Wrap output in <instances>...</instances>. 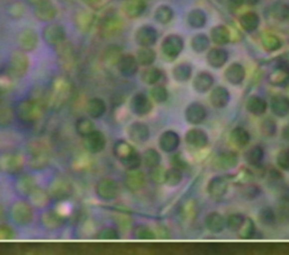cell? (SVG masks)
I'll return each mask as SVG.
<instances>
[{"mask_svg": "<svg viewBox=\"0 0 289 255\" xmlns=\"http://www.w3.org/2000/svg\"><path fill=\"white\" fill-rule=\"evenodd\" d=\"M184 41L180 35L171 34L166 36L162 43V52L169 60H175L183 51Z\"/></svg>", "mask_w": 289, "mask_h": 255, "instance_id": "6da1fadb", "label": "cell"}, {"mask_svg": "<svg viewBox=\"0 0 289 255\" xmlns=\"http://www.w3.org/2000/svg\"><path fill=\"white\" fill-rule=\"evenodd\" d=\"M158 39V33L156 28L150 25H144L138 28L136 33V41L140 47H153Z\"/></svg>", "mask_w": 289, "mask_h": 255, "instance_id": "7a4b0ae2", "label": "cell"}, {"mask_svg": "<svg viewBox=\"0 0 289 255\" xmlns=\"http://www.w3.org/2000/svg\"><path fill=\"white\" fill-rule=\"evenodd\" d=\"M268 82L277 87H285L289 84V65L279 64L268 76Z\"/></svg>", "mask_w": 289, "mask_h": 255, "instance_id": "3957f363", "label": "cell"}, {"mask_svg": "<svg viewBox=\"0 0 289 255\" xmlns=\"http://www.w3.org/2000/svg\"><path fill=\"white\" fill-rule=\"evenodd\" d=\"M130 107L133 113H136L137 115L144 116L149 114L153 110V103L150 102L147 95L138 93L131 98V103H130Z\"/></svg>", "mask_w": 289, "mask_h": 255, "instance_id": "277c9868", "label": "cell"}, {"mask_svg": "<svg viewBox=\"0 0 289 255\" xmlns=\"http://www.w3.org/2000/svg\"><path fill=\"white\" fill-rule=\"evenodd\" d=\"M186 119L191 124H200L202 123L207 118V111L202 104L200 103H191L188 105L186 113Z\"/></svg>", "mask_w": 289, "mask_h": 255, "instance_id": "5b68a950", "label": "cell"}, {"mask_svg": "<svg viewBox=\"0 0 289 255\" xmlns=\"http://www.w3.org/2000/svg\"><path fill=\"white\" fill-rule=\"evenodd\" d=\"M228 181L223 176H216L208 183V193L212 199H221L227 193Z\"/></svg>", "mask_w": 289, "mask_h": 255, "instance_id": "8992f818", "label": "cell"}, {"mask_svg": "<svg viewBox=\"0 0 289 255\" xmlns=\"http://www.w3.org/2000/svg\"><path fill=\"white\" fill-rule=\"evenodd\" d=\"M238 164V157L234 152H225L215 158L213 167L218 170H229L235 169Z\"/></svg>", "mask_w": 289, "mask_h": 255, "instance_id": "52a82bcc", "label": "cell"}, {"mask_svg": "<svg viewBox=\"0 0 289 255\" xmlns=\"http://www.w3.org/2000/svg\"><path fill=\"white\" fill-rule=\"evenodd\" d=\"M124 183L125 186H127L130 191L132 192L140 191L144 189L146 185V176L141 170H138V169L131 170L127 175H125Z\"/></svg>", "mask_w": 289, "mask_h": 255, "instance_id": "ba28073f", "label": "cell"}, {"mask_svg": "<svg viewBox=\"0 0 289 255\" xmlns=\"http://www.w3.org/2000/svg\"><path fill=\"white\" fill-rule=\"evenodd\" d=\"M149 128L142 122H135L130 125L129 137L135 144H145L149 139Z\"/></svg>", "mask_w": 289, "mask_h": 255, "instance_id": "9c48e42d", "label": "cell"}, {"mask_svg": "<svg viewBox=\"0 0 289 255\" xmlns=\"http://www.w3.org/2000/svg\"><path fill=\"white\" fill-rule=\"evenodd\" d=\"M97 194L103 200L115 199L119 194V185L113 179H103L97 185Z\"/></svg>", "mask_w": 289, "mask_h": 255, "instance_id": "30bf717a", "label": "cell"}, {"mask_svg": "<svg viewBox=\"0 0 289 255\" xmlns=\"http://www.w3.org/2000/svg\"><path fill=\"white\" fill-rule=\"evenodd\" d=\"M160 147L165 153H174L180 146V137L177 132L169 130L162 133L160 138Z\"/></svg>", "mask_w": 289, "mask_h": 255, "instance_id": "8fae6325", "label": "cell"}, {"mask_svg": "<svg viewBox=\"0 0 289 255\" xmlns=\"http://www.w3.org/2000/svg\"><path fill=\"white\" fill-rule=\"evenodd\" d=\"M186 141L187 144L191 146V147L201 149L206 147L208 144V136L201 129H191L187 132L186 135Z\"/></svg>", "mask_w": 289, "mask_h": 255, "instance_id": "7c38bea8", "label": "cell"}, {"mask_svg": "<svg viewBox=\"0 0 289 255\" xmlns=\"http://www.w3.org/2000/svg\"><path fill=\"white\" fill-rule=\"evenodd\" d=\"M138 68H139V64H138L137 58L131 54H125L119 61L120 73L125 77L135 76L138 73Z\"/></svg>", "mask_w": 289, "mask_h": 255, "instance_id": "4fadbf2b", "label": "cell"}, {"mask_svg": "<svg viewBox=\"0 0 289 255\" xmlns=\"http://www.w3.org/2000/svg\"><path fill=\"white\" fill-rule=\"evenodd\" d=\"M225 78L232 85H240L245 79V68L238 62H234L226 69Z\"/></svg>", "mask_w": 289, "mask_h": 255, "instance_id": "5bb4252c", "label": "cell"}, {"mask_svg": "<svg viewBox=\"0 0 289 255\" xmlns=\"http://www.w3.org/2000/svg\"><path fill=\"white\" fill-rule=\"evenodd\" d=\"M230 101V94L227 88L223 86H218L213 88L210 94V103L213 107L224 108L228 105Z\"/></svg>", "mask_w": 289, "mask_h": 255, "instance_id": "9a60e30c", "label": "cell"}, {"mask_svg": "<svg viewBox=\"0 0 289 255\" xmlns=\"http://www.w3.org/2000/svg\"><path fill=\"white\" fill-rule=\"evenodd\" d=\"M228 60V52L223 48H213L207 54V61L212 68L219 69Z\"/></svg>", "mask_w": 289, "mask_h": 255, "instance_id": "2e32d148", "label": "cell"}, {"mask_svg": "<svg viewBox=\"0 0 289 255\" xmlns=\"http://www.w3.org/2000/svg\"><path fill=\"white\" fill-rule=\"evenodd\" d=\"M271 111L276 116L284 118L289 114V97L285 95H276L271 99Z\"/></svg>", "mask_w": 289, "mask_h": 255, "instance_id": "e0dca14e", "label": "cell"}, {"mask_svg": "<svg viewBox=\"0 0 289 255\" xmlns=\"http://www.w3.org/2000/svg\"><path fill=\"white\" fill-rule=\"evenodd\" d=\"M213 83H215V79H213L212 75L207 72H201L194 77L193 88L200 94L207 93L208 90L211 89Z\"/></svg>", "mask_w": 289, "mask_h": 255, "instance_id": "ac0fdd59", "label": "cell"}, {"mask_svg": "<svg viewBox=\"0 0 289 255\" xmlns=\"http://www.w3.org/2000/svg\"><path fill=\"white\" fill-rule=\"evenodd\" d=\"M240 25L241 27L248 33H253L258 30L260 25V17L257 12L254 11H246L241 15L240 17Z\"/></svg>", "mask_w": 289, "mask_h": 255, "instance_id": "d6986e66", "label": "cell"}, {"mask_svg": "<svg viewBox=\"0 0 289 255\" xmlns=\"http://www.w3.org/2000/svg\"><path fill=\"white\" fill-rule=\"evenodd\" d=\"M147 8L146 0H127L124 3V11L130 18H137L144 14Z\"/></svg>", "mask_w": 289, "mask_h": 255, "instance_id": "ffe728a7", "label": "cell"}, {"mask_svg": "<svg viewBox=\"0 0 289 255\" xmlns=\"http://www.w3.org/2000/svg\"><path fill=\"white\" fill-rule=\"evenodd\" d=\"M204 225L211 233H220L225 228V219L219 212H210L204 219Z\"/></svg>", "mask_w": 289, "mask_h": 255, "instance_id": "44dd1931", "label": "cell"}, {"mask_svg": "<svg viewBox=\"0 0 289 255\" xmlns=\"http://www.w3.org/2000/svg\"><path fill=\"white\" fill-rule=\"evenodd\" d=\"M246 108L253 115H262L267 112L268 103L258 95H253L246 102Z\"/></svg>", "mask_w": 289, "mask_h": 255, "instance_id": "7402d4cb", "label": "cell"}, {"mask_svg": "<svg viewBox=\"0 0 289 255\" xmlns=\"http://www.w3.org/2000/svg\"><path fill=\"white\" fill-rule=\"evenodd\" d=\"M211 40L217 45L228 44L230 41V32L224 25H217L210 32Z\"/></svg>", "mask_w": 289, "mask_h": 255, "instance_id": "603a6c76", "label": "cell"}, {"mask_svg": "<svg viewBox=\"0 0 289 255\" xmlns=\"http://www.w3.org/2000/svg\"><path fill=\"white\" fill-rule=\"evenodd\" d=\"M270 14L278 22H286L289 19V3L277 1L270 7Z\"/></svg>", "mask_w": 289, "mask_h": 255, "instance_id": "cb8c5ba5", "label": "cell"}, {"mask_svg": "<svg viewBox=\"0 0 289 255\" xmlns=\"http://www.w3.org/2000/svg\"><path fill=\"white\" fill-rule=\"evenodd\" d=\"M230 140L233 141V144L237 146V147H245L250 144L251 136L249 131H246L244 128L237 127L235 129H233L232 133H230Z\"/></svg>", "mask_w": 289, "mask_h": 255, "instance_id": "d4e9b609", "label": "cell"}, {"mask_svg": "<svg viewBox=\"0 0 289 255\" xmlns=\"http://www.w3.org/2000/svg\"><path fill=\"white\" fill-rule=\"evenodd\" d=\"M156 60V52L150 47H142L137 52V61L140 66L148 67Z\"/></svg>", "mask_w": 289, "mask_h": 255, "instance_id": "484cf974", "label": "cell"}, {"mask_svg": "<svg viewBox=\"0 0 289 255\" xmlns=\"http://www.w3.org/2000/svg\"><path fill=\"white\" fill-rule=\"evenodd\" d=\"M207 23L206 12L201 9H192L188 14V24L193 28L203 27Z\"/></svg>", "mask_w": 289, "mask_h": 255, "instance_id": "4316f807", "label": "cell"}, {"mask_svg": "<svg viewBox=\"0 0 289 255\" xmlns=\"http://www.w3.org/2000/svg\"><path fill=\"white\" fill-rule=\"evenodd\" d=\"M192 67L189 64H180L173 68V77L179 83L188 82L191 78Z\"/></svg>", "mask_w": 289, "mask_h": 255, "instance_id": "83f0119b", "label": "cell"}, {"mask_svg": "<svg viewBox=\"0 0 289 255\" xmlns=\"http://www.w3.org/2000/svg\"><path fill=\"white\" fill-rule=\"evenodd\" d=\"M210 45V39L203 33L194 35L191 40V48L196 53H202L206 51Z\"/></svg>", "mask_w": 289, "mask_h": 255, "instance_id": "f1b7e54d", "label": "cell"}, {"mask_svg": "<svg viewBox=\"0 0 289 255\" xmlns=\"http://www.w3.org/2000/svg\"><path fill=\"white\" fill-rule=\"evenodd\" d=\"M174 17V11L170 6L161 5L155 10V19L162 25L169 24Z\"/></svg>", "mask_w": 289, "mask_h": 255, "instance_id": "f546056e", "label": "cell"}, {"mask_svg": "<svg viewBox=\"0 0 289 255\" xmlns=\"http://www.w3.org/2000/svg\"><path fill=\"white\" fill-rule=\"evenodd\" d=\"M262 48L266 50L267 52H276L282 48V41H280L277 35L274 34H266L262 36L261 39Z\"/></svg>", "mask_w": 289, "mask_h": 255, "instance_id": "4dcf8cb0", "label": "cell"}, {"mask_svg": "<svg viewBox=\"0 0 289 255\" xmlns=\"http://www.w3.org/2000/svg\"><path fill=\"white\" fill-rule=\"evenodd\" d=\"M135 152H136L135 148H133L131 145H129L127 141L120 140L114 146L115 156L118 157L121 162L124 161V160H127V158L129 156H131V155Z\"/></svg>", "mask_w": 289, "mask_h": 255, "instance_id": "1f68e13d", "label": "cell"}, {"mask_svg": "<svg viewBox=\"0 0 289 255\" xmlns=\"http://www.w3.org/2000/svg\"><path fill=\"white\" fill-rule=\"evenodd\" d=\"M265 157V152L260 146H254L245 154V161L252 166H259Z\"/></svg>", "mask_w": 289, "mask_h": 255, "instance_id": "d6a6232c", "label": "cell"}, {"mask_svg": "<svg viewBox=\"0 0 289 255\" xmlns=\"http://www.w3.org/2000/svg\"><path fill=\"white\" fill-rule=\"evenodd\" d=\"M163 76V74L161 72V69L154 68V67H150V68L145 69L141 74V79L142 82L147 85H155L158 82L161 81V78Z\"/></svg>", "mask_w": 289, "mask_h": 255, "instance_id": "836d02e7", "label": "cell"}, {"mask_svg": "<svg viewBox=\"0 0 289 255\" xmlns=\"http://www.w3.org/2000/svg\"><path fill=\"white\" fill-rule=\"evenodd\" d=\"M161 160H162V157H161L160 153L153 148L146 150L144 156H142V162H144L145 166L149 170L154 169V167L160 165Z\"/></svg>", "mask_w": 289, "mask_h": 255, "instance_id": "e575fe53", "label": "cell"}, {"mask_svg": "<svg viewBox=\"0 0 289 255\" xmlns=\"http://www.w3.org/2000/svg\"><path fill=\"white\" fill-rule=\"evenodd\" d=\"M89 147L94 153H98L105 147V139L100 132H92L89 137Z\"/></svg>", "mask_w": 289, "mask_h": 255, "instance_id": "d590c367", "label": "cell"}, {"mask_svg": "<svg viewBox=\"0 0 289 255\" xmlns=\"http://www.w3.org/2000/svg\"><path fill=\"white\" fill-rule=\"evenodd\" d=\"M183 179V173L181 170L175 169V167H172L171 170H166L165 175V184L171 187L179 185L180 183L182 182Z\"/></svg>", "mask_w": 289, "mask_h": 255, "instance_id": "8d00e7d4", "label": "cell"}, {"mask_svg": "<svg viewBox=\"0 0 289 255\" xmlns=\"http://www.w3.org/2000/svg\"><path fill=\"white\" fill-rule=\"evenodd\" d=\"M259 221L265 226H272L275 225L277 218H276V212L274 209L270 207H263L259 211Z\"/></svg>", "mask_w": 289, "mask_h": 255, "instance_id": "74e56055", "label": "cell"}, {"mask_svg": "<svg viewBox=\"0 0 289 255\" xmlns=\"http://www.w3.org/2000/svg\"><path fill=\"white\" fill-rule=\"evenodd\" d=\"M245 217L242 214H232L227 217V219L225 220V226L229 231L232 232H238L241 227L244 224Z\"/></svg>", "mask_w": 289, "mask_h": 255, "instance_id": "f35d334b", "label": "cell"}, {"mask_svg": "<svg viewBox=\"0 0 289 255\" xmlns=\"http://www.w3.org/2000/svg\"><path fill=\"white\" fill-rule=\"evenodd\" d=\"M133 237L137 238V240L149 241V240H155V237L156 236H155L154 232L149 227H147V226L139 225L133 229Z\"/></svg>", "mask_w": 289, "mask_h": 255, "instance_id": "ab89813d", "label": "cell"}, {"mask_svg": "<svg viewBox=\"0 0 289 255\" xmlns=\"http://www.w3.org/2000/svg\"><path fill=\"white\" fill-rule=\"evenodd\" d=\"M165 175H166V170L161 165L154 167V169H150L149 177L154 183L165 184Z\"/></svg>", "mask_w": 289, "mask_h": 255, "instance_id": "60d3db41", "label": "cell"}, {"mask_svg": "<svg viewBox=\"0 0 289 255\" xmlns=\"http://www.w3.org/2000/svg\"><path fill=\"white\" fill-rule=\"evenodd\" d=\"M105 112V104L102 99H93L90 104V114H92L94 118H99Z\"/></svg>", "mask_w": 289, "mask_h": 255, "instance_id": "b9f144b4", "label": "cell"}, {"mask_svg": "<svg viewBox=\"0 0 289 255\" xmlns=\"http://www.w3.org/2000/svg\"><path fill=\"white\" fill-rule=\"evenodd\" d=\"M241 234V237L244 238V240H249V238H252L255 234V225L253 223L252 219H248L244 221V224L241 227L240 231Z\"/></svg>", "mask_w": 289, "mask_h": 255, "instance_id": "7bdbcfd3", "label": "cell"}, {"mask_svg": "<svg viewBox=\"0 0 289 255\" xmlns=\"http://www.w3.org/2000/svg\"><path fill=\"white\" fill-rule=\"evenodd\" d=\"M261 132L266 137H274L277 132V124L274 120L267 119L261 123Z\"/></svg>", "mask_w": 289, "mask_h": 255, "instance_id": "ee69618b", "label": "cell"}, {"mask_svg": "<svg viewBox=\"0 0 289 255\" xmlns=\"http://www.w3.org/2000/svg\"><path fill=\"white\" fill-rule=\"evenodd\" d=\"M121 163H122L125 169H128L129 170H137L139 169V166L141 165V157L139 156V154L135 152L131 156H129L127 160H124Z\"/></svg>", "mask_w": 289, "mask_h": 255, "instance_id": "f6af8a7d", "label": "cell"}, {"mask_svg": "<svg viewBox=\"0 0 289 255\" xmlns=\"http://www.w3.org/2000/svg\"><path fill=\"white\" fill-rule=\"evenodd\" d=\"M152 97L157 103H164L169 98V91L164 86H155L152 89Z\"/></svg>", "mask_w": 289, "mask_h": 255, "instance_id": "bcb514c9", "label": "cell"}, {"mask_svg": "<svg viewBox=\"0 0 289 255\" xmlns=\"http://www.w3.org/2000/svg\"><path fill=\"white\" fill-rule=\"evenodd\" d=\"M243 196L246 200H254L255 198H258L260 194V187L257 185H253V184H249L246 185L242 191Z\"/></svg>", "mask_w": 289, "mask_h": 255, "instance_id": "7dc6e473", "label": "cell"}, {"mask_svg": "<svg viewBox=\"0 0 289 255\" xmlns=\"http://www.w3.org/2000/svg\"><path fill=\"white\" fill-rule=\"evenodd\" d=\"M277 164L284 170H289V149H283L277 156Z\"/></svg>", "mask_w": 289, "mask_h": 255, "instance_id": "c3c4849f", "label": "cell"}, {"mask_svg": "<svg viewBox=\"0 0 289 255\" xmlns=\"http://www.w3.org/2000/svg\"><path fill=\"white\" fill-rule=\"evenodd\" d=\"M276 218H277L282 224L289 225V206L280 207L278 209L277 214H276Z\"/></svg>", "mask_w": 289, "mask_h": 255, "instance_id": "681fc988", "label": "cell"}, {"mask_svg": "<svg viewBox=\"0 0 289 255\" xmlns=\"http://www.w3.org/2000/svg\"><path fill=\"white\" fill-rule=\"evenodd\" d=\"M171 164L173 167H175V169H179V170H186L187 167H188V164H187V162L183 160L182 156L180 154H177V155H174L173 157L171 158Z\"/></svg>", "mask_w": 289, "mask_h": 255, "instance_id": "f907efd6", "label": "cell"}, {"mask_svg": "<svg viewBox=\"0 0 289 255\" xmlns=\"http://www.w3.org/2000/svg\"><path fill=\"white\" fill-rule=\"evenodd\" d=\"M235 178L237 179L235 182L238 184H248L251 179V173L246 170H242L240 173H237L235 175Z\"/></svg>", "mask_w": 289, "mask_h": 255, "instance_id": "816d5d0a", "label": "cell"}, {"mask_svg": "<svg viewBox=\"0 0 289 255\" xmlns=\"http://www.w3.org/2000/svg\"><path fill=\"white\" fill-rule=\"evenodd\" d=\"M99 237L106 238V240H116V238H119V235H118V233L114 231V229L105 228V229H103L102 232H100Z\"/></svg>", "mask_w": 289, "mask_h": 255, "instance_id": "f5cc1de1", "label": "cell"}, {"mask_svg": "<svg viewBox=\"0 0 289 255\" xmlns=\"http://www.w3.org/2000/svg\"><path fill=\"white\" fill-rule=\"evenodd\" d=\"M280 199L285 202H289V187L283 186L280 189Z\"/></svg>", "mask_w": 289, "mask_h": 255, "instance_id": "db71d44e", "label": "cell"}, {"mask_svg": "<svg viewBox=\"0 0 289 255\" xmlns=\"http://www.w3.org/2000/svg\"><path fill=\"white\" fill-rule=\"evenodd\" d=\"M228 2L233 8H238L244 3V0H228Z\"/></svg>", "mask_w": 289, "mask_h": 255, "instance_id": "11a10c76", "label": "cell"}, {"mask_svg": "<svg viewBox=\"0 0 289 255\" xmlns=\"http://www.w3.org/2000/svg\"><path fill=\"white\" fill-rule=\"evenodd\" d=\"M283 138L285 140L289 141V123L283 129Z\"/></svg>", "mask_w": 289, "mask_h": 255, "instance_id": "9f6ffc18", "label": "cell"}, {"mask_svg": "<svg viewBox=\"0 0 289 255\" xmlns=\"http://www.w3.org/2000/svg\"><path fill=\"white\" fill-rule=\"evenodd\" d=\"M260 2V0H244V3L249 6H255Z\"/></svg>", "mask_w": 289, "mask_h": 255, "instance_id": "6f0895ef", "label": "cell"}]
</instances>
